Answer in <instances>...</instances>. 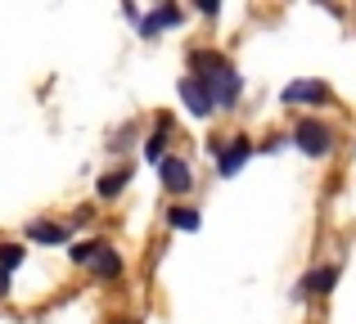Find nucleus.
<instances>
[{
  "instance_id": "6",
  "label": "nucleus",
  "mask_w": 356,
  "mask_h": 324,
  "mask_svg": "<svg viewBox=\"0 0 356 324\" xmlns=\"http://www.w3.org/2000/svg\"><path fill=\"white\" fill-rule=\"evenodd\" d=\"M27 244H45V248H59L72 239V225H63V221H27Z\"/></svg>"
},
{
  "instance_id": "9",
  "label": "nucleus",
  "mask_w": 356,
  "mask_h": 324,
  "mask_svg": "<svg viewBox=\"0 0 356 324\" xmlns=\"http://www.w3.org/2000/svg\"><path fill=\"white\" fill-rule=\"evenodd\" d=\"M131 176H136V167H131V162H122V167H113V171H104V176H99V180H95V194H99V198H118V194L122 189H127V185H131Z\"/></svg>"
},
{
  "instance_id": "16",
  "label": "nucleus",
  "mask_w": 356,
  "mask_h": 324,
  "mask_svg": "<svg viewBox=\"0 0 356 324\" xmlns=\"http://www.w3.org/2000/svg\"><path fill=\"white\" fill-rule=\"evenodd\" d=\"M194 9H199L203 18H217V14H221V5H217V0H199V5H194Z\"/></svg>"
},
{
  "instance_id": "15",
  "label": "nucleus",
  "mask_w": 356,
  "mask_h": 324,
  "mask_svg": "<svg viewBox=\"0 0 356 324\" xmlns=\"http://www.w3.org/2000/svg\"><path fill=\"white\" fill-rule=\"evenodd\" d=\"M104 253V244H72V266H95V257Z\"/></svg>"
},
{
  "instance_id": "4",
  "label": "nucleus",
  "mask_w": 356,
  "mask_h": 324,
  "mask_svg": "<svg viewBox=\"0 0 356 324\" xmlns=\"http://www.w3.org/2000/svg\"><path fill=\"white\" fill-rule=\"evenodd\" d=\"M158 176H163V189L176 194V198L194 189V171H190L185 158H163V162H158Z\"/></svg>"
},
{
  "instance_id": "3",
  "label": "nucleus",
  "mask_w": 356,
  "mask_h": 324,
  "mask_svg": "<svg viewBox=\"0 0 356 324\" xmlns=\"http://www.w3.org/2000/svg\"><path fill=\"white\" fill-rule=\"evenodd\" d=\"M248 158H252V140H248V135H230V140H217V171H221V176H235Z\"/></svg>"
},
{
  "instance_id": "5",
  "label": "nucleus",
  "mask_w": 356,
  "mask_h": 324,
  "mask_svg": "<svg viewBox=\"0 0 356 324\" xmlns=\"http://www.w3.org/2000/svg\"><path fill=\"white\" fill-rule=\"evenodd\" d=\"M181 99H185V108H190L194 117H212L217 113V99H212V90L203 86L199 77H181Z\"/></svg>"
},
{
  "instance_id": "8",
  "label": "nucleus",
  "mask_w": 356,
  "mask_h": 324,
  "mask_svg": "<svg viewBox=\"0 0 356 324\" xmlns=\"http://www.w3.org/2000/svg\"><path fill=\"white\" fill-rule=\"evenodd\" d=\"M339 284V266H316L312 275H302V284H298V298H325V293Z\"/></svg>"
},
{
  "instance_id": "2",
  "label": "nucleus",
  "mask_w": 356,
  "mask_h": 324,
  "mask_svg": "<svg viewBox=\"0 0 356 324\" xmlns=\"http://www.w3.org/2000/svg\"><path fill=\"white\" fill-rule=\"evenodd\" d=\"M293 144L307 153V158H330L334 153V131L325 122H316V117H302V122L293 126Z\"/></svg>"
},
{
  "instance_id": "14",
  "label": "nucleus",
  "mask_w": 356,
  "mask_h": 324,
  "mask_svg": "<svg viewBox=\"0 0 356 324\" xmlns=\"http://www.w3.org/2000/svg\"><path fill=\"white\" fill-rule=\"evenodd\" d=\"M23 262H27V248L23 244H0V275H14Z\"/></svg>"
},
{
  "instance_id": "12",
  "label": "nucleus",
  "mask_w": 356,
  "mask_h": 324,
  "mask_svg": "<svg viewBox=\"0 0 356 324\" xmlns=\"http://www.w3.org/2000/svg\"><path fill=\"white\" fill-rule=\"evenodd\" d=\"M95 280H104V284H113V280H122V253H113V248H104V253L95 257Z\"/></svg>"
},
{
  "instance_id": "18",
  "label": "nucleus",
  "mask_w": 356,
  "mask_h": 324,
  "mask_svg": "<svg viewBox=\"0 0 356 324\" xmlns=\"http://www.w3.org/2000/svg\"><path fill=\"white\" fill-rule=\"evenodd\" d=\"M113 324H136V320H113Z\"/></svg>"
},
{
  "instance_id": "7",
  "label": "nucleus",
  "mask_w": 356,
  "mask_h": 324,
  "mask_svg": "<svg viewBox=\"0 0 356 324\" xmlns=\"http://www.w3.org/2000/svg\"><path fill=\"white\" fill-rule=\"evenodd\" d=\"M284 104H330V86H325V81H312V77L289 81L284 86Z\"/></svg>"
},
{
  "instance_id": "11",
  "label": "nucleus",
  "mask_w": 356,
  "mask_h": 324,
  "mask_svg": "<svg viewBox=\"0 0 356 324\" xmlns=\"http://www.w3.org/2000/svg\"><path fill=\"white\" fill-rule=\"evenodd\" d=\"M167 135H172V117H158V126H154V135H149V144H145V158L149 162H163L167 158Z\"/></svg>"
},
{
  "instance_id": "13",
  "label": "nucleus",
  "mask_w": 356,
  "mask_h": 324,
  "mask_svg": "<svg viewBox=\"0 0 356 324\" xmlns=\"http://www.w3.org/2000/svg\"><path fill=\"white\" fill-rule=\"evenodd\" d=\"M167 225H172V230H185V235H190V230H199V212L185 207V203H172V207H167Z\"/></svg>"
},
{
  "instance_id": "17",
  "label": "nucleus",
  "mask_w": 356,
  "mask_h": 324,
  "mask_svg": "<svg viewBox=\"0 0 356 324\" xmlns=\"http://www.w3.org/2000/svg\"><path fill=\"white\" fill-rule=\"evenodd\" d=\"M0 298H9V275H0Z\"/></svg>"
},
{
  "instance_id": "10",
  "label": "nucleus",
  "mask_w": 356,
  "mask_h": 324,
  "mask_svg": "<svg viewBox=\"0 0 356 324\" xmlns=\"http://www.w3.org/2000/svg\"><path fill=\"white\" fill-rule=\"evenodd\" d=\"M176 23H181V9H176V5H158L154 14L140 18V36H145V41H154L163 27H176Z\"/></svg>"
},
{
  "instance_id": "1",
  "label": "nucleus",
  "mask_w": 356,
  "mask_h": 324,
  "mask_svg": "<svg viewBox=\"0 0 356 324\" xmlns=\"http://www.w3.org/2000/svg\"><path fill=\"white\" fill-rule=\"evenodd\" d=\"M190 77H199L203 86L212 90L217 108H230L239 99V86H243V77L230 68V59L221 50H194L190 54Z\"/></svg>"
}]
</instances>
